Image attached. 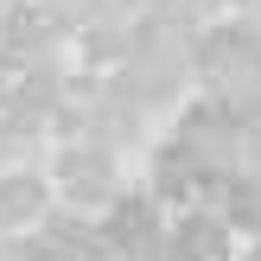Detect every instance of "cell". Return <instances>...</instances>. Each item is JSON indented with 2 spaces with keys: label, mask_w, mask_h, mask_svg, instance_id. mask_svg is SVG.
<instances>
[{
  "label": "cell",
  "mask_w": 261,
  "mask_h": 261,
  "mask_svg": "<svg viewBox=\"0 0 261 261\" xmlns=\"http://www.w3.org/2000/svg\"><path fill=\"white\" fill-rule=\"evenodd\" d=\"M178 255L217 261V255H223V223H217V217H191V223H178Z\"/></svg>",
  "instance_id": "1"
}]
</instances>
